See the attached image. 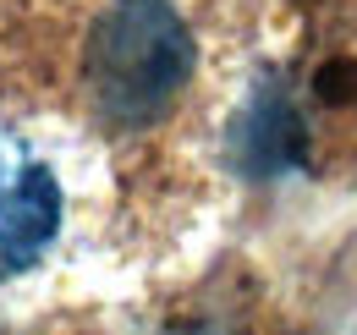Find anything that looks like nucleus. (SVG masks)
Listing matches in <instances>:
<instances>
[{"instance_id":"nucleus-5","label":"nucleus","mask_w":357,"mask_h":335,"mask_svg":"<svg viewBox=\"0 0 357 335\" xmlns=\"http://www.w3.org/2000/svg\"><path fill=\"white\" fill-rule=\"evenodd\" d=\"M171 335H236V330H225L220 319H192V325H176Z\"/></svg>"},{"instance_id":"nucleus-3","label":"nucleus","mask_w":357,"mask_h":335,"mask_svg":"<svg viewBox=\"0 0 357 335\" xmlns=\"http://www.w3.org/2000/svg\"><path fill=\"white\" fill-rule=\"evenodd\" d=\"M303 143H308V116H303L280 88H259V94L248 99L242 121H236V137H231L236 165L248 170V176L286 170L303 154Z\"/></svg>"},{"instance_id":"nucleus-2","label":"nucleus","mask_w":357,"mask_h":335,"mask_svg":"<svg viewBox=\"0 0 357 335\" xmlns=\"http://www.w3.org/2000/svg\"><path fill=\"white\" fill-rule=\"evenodd\" d=\"M61 231V181L28 137L0 126V281L28 275Z\"/></svg>"},{"instance_id":"nucleus-1","label":"nucleus","mask_w":357,"mask_h":335,"mask_svg":"<svg viewBox=\"0 0 357 335\" xmlns=\"http://www.w3.org/2000/svg\"><path fill=\"white\" fill-rule=\"evenodd\" d=\"M192 66L198 44L171 0H99L77 50L83 105L116 132L165 121L192 83Z\"/></svg>"},{"instance_id":"nucleus-4","label":"nucleus","mask_w":357,"mask_h":335,"mask_svg":"<svg viewBox=\"0 0 357 335\" xmlns=\"http://www.w3.org/2000/svg\"><path fill=\"white\" fill-rule=\"evenodd\" d=\"M308 105L324 116H357V55H330L308 77Z\"/></svg>"}]
</instances>
